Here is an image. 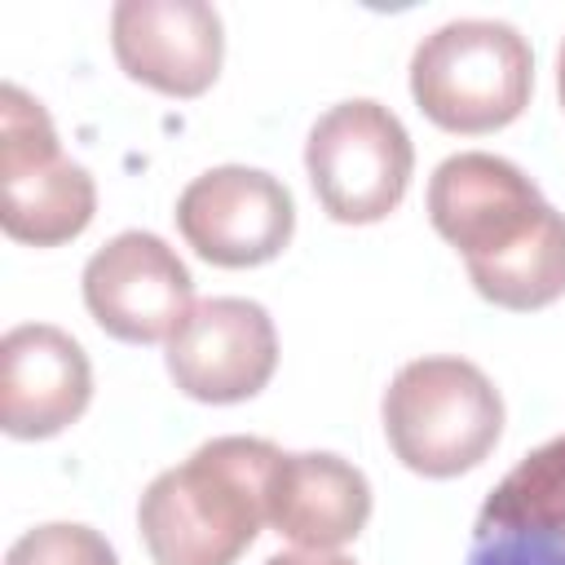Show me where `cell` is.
Masks as SVG:
<instances>
[{"label": "cell", "instance_id": "8fae6325", "mask_svg": "<svg viewBox=\"0 0 565 565\" xmlns=\"http://www.w3.org/2000/svg\"><path fill=\"white\" fill-rule=\"evenodd\" d=\"M93 397V366L75 335L22 322L0 340V428L18 441L57 437Z\"/></svg>", "mask_w": 565, "mask_h": 565}, {"label": "cell", "instance_id": "5bb4252c", "mask_svg": "<svg viewBox=\"0 0 565 565\" xmlns=\"http://www.w3.org/2000/svg\"><path fill=\"white\" fill-rule=\"evenodd\" d=\"M468 278L477 296H486L499 309H543L565 296V212H547L516 247H508L494 260L468 265Z\"/></svg>", "mask_w": 565, "mask_h": 565}, {"label": "cell", "instance_id": "ba28073f", "mask_svg": "<svg viewBox=\"0 0 565 565\" xmlns=\"http://www.w3.org/2000/svg\"><path fill=\"white\" fill-rule=\"evenodd\" d=\"M547 212L552 203L539 185L516 163L486 150L441 159L428 181V221L463 256V265L503 256Z\"/></svg>", "mask_w": 565, "mask_h": 565}, {"label": "cell", "instance_id": "277c9868", "mask_svg": "<svg viewBox=\"0 0 565 565\" xmlns=\"http://www.w3.org/2000/svg\"><path fill=\"white\" fill-rule=\"evenodd\" d=\"M97 185L57 150L49 110L18 84L0 88V225L13 243L62 247L88 230Z\"/></svg>", "mask_w": 565, "mask_h": 565}, {"label": "cell", "instance_id": "3957f363", "mask_svg": "<svg viewBox=\"0 0 565 565\" xmlns=\"http://www.w3.org/2000/svg\"><path fill=\"white\" fill-rule=\"evenodd\" d=\"M384 437L419 477H459L503 437V397L468 358H415L384 393Z\"/></svg>", "mask_w": 565, "mask_h": 565}, {"label": "cell", "instance_id": "52a82bcc", "mask_svg": "<svg viewBox=\"0 0 565 565\" xmlns=\"http://www.w3.org/2000/svg\"><path fill=\"white\" fill-rule=\"evenodd\" d=\"M84 305L106 335L124 344H159L190 318L194 278L159 234L124 230L88 256Z\"/></svg>", "mask_w": 565, "mask_h": 565}, {"label": "cell", "instance_id": "9c48e42d", "mask_svg": "<svg viewBox=\"0 0 565 565\" xmlns=\"http://www.w3.org/2000/svg\"><path fill=\"white\" fill-rule=\"evenodd\" d=\"M278 366L274 318L243 296H212L190 309V318L168 340L172 384L212 406L256 397Z\"/></svg>", "mask_w": 565, "mask_h": 565}, {"label": "cell", "instance_id": "7c38bea8", "mask_svg": "<svg viewBox=\"0 0 565 565\" xmlns=\"http://www.w3.org/2000/svg\"><path fill=\"white\" fill-rule=\"evenodd\" d=\"M463 565H565V437L530 450L490 490Z\"/></svg>", "mask_w": 565, "mask_h": 565}, {"label": "cell", "instance_id": "8992f818", "mask_svg": "<svg viewBox=\"0 0 565 565\" xmlns=\"http://www.w3.org/2000/svg\"><path fill=\"white\" fill-rule=\"evenodd\" d=\"M177 230L207 265L252 269L282 256L296 234V203L278 177L243 163H221L181 190Z\"/></svg>", "mask_w": 565, "mask_h": 565}, {"label": "cell", "instance_id": "4fadbf2b", "mask_svg": "<svg viewBox=\"0 0 565 565\" xmlns=\"http://www.w3.org/2000/svg\"><path fill=\"white\" fill-rule=\"evenodd\" d=\"M371 521V486L340 455H282L269 477V525L300 552H335Z\"/></svg>", "mask_w": 565, "mask_h": 565}, {"label": "cell", "instance_id": "6da1fadb", "mask_svg": "<svg viewBox=\"0 0 565 565\" xmlns=\"http://www.w3.org/2000/svg\"><path fill=\"white\" fill-rule=\"evenodd\" d=\"M282 450L265 437H212L159 472L137 530L154 565H234L269 521V477Z\"/></svg>", "mask_w": 565, "mask_h": 565}, {"label": "cell", "instance_id": "5b68a950", "mask_svg": "<svg viewBox=\"0 0 565 565\" xmlns=\"http://www.w3.org/2000/svg\"><path fill=\"white\" fill-rule=\"evenodd\" d=\"M305 168L331 221L371 225L384 221L406 199L415 172V146L388 106L371 97H353L318 115L305 141Z\"/></svg>", "mask_w": 565, "mask_h": 565}, {"label": "cell", "instance_id": "30bf717a", "mask_svg": "<svg viewBox=\"0 0 565 565\" xmlns=\"http://www.w3.org/2000/svg\"><path fill=\"white\" fill-rule=\"evenodd\" d=\"M110 44L137 84L168 97H199L221 75L225 26L203 0H119Z\"/></svg>", "mask_w": 565, "mask_h": 565}, {"label": "cell", "instance_id": "9a60e30c", "mask_svg": "<svg viewBox=\"0 0 565 565\" xmlns=\"http://www.w3.org/2000/svg\"><path fill=\"white\" fill-rule=\"evenodd\" d=\"M4 565H119V561H115V547L93 525L49 521V525L26 530L9 547Z\"/></svg>", "mask_w": 565, "mask_h": 565}, {"label": "cell", "instance_id": "e0dca14e", "mask_svg": "<svg viewBox=\"0 0 565 565\" xmlns=\"http://www.w3.org/2000/svg\"><path fill=\"white\" fill-rule=\"evenodd\" d=\"M556 93H561V106H565V44L556 53Z\"/></svg>", "mask_w": 565, "mask_h": 565}, {"label": "cell", "instance_id": "2e32d148", "mask_svg": "<svg viewBox=\"0 0 565 565\" xmlns=\"http://www.w3.org/2000/svg\"><path fill=\"white\" fill-rule=\"evenodd\" d=\"M265 565H353V561L349 556H335V552H278Z\"/></svg>", "mask_w": 565, "mask_h": 565}, {"label": "cell", "instance_id": "7a4b0ae2", "mask_svg": "<svg viewBox=\"0 0 565 565\" xmlns=\"http://www.w3.org/2000/svg\"><path fill=\"white\" fill-rule=\"evenodd\" d=\"M534 93L530 40L494 18H459L419 40L411 57V97L446 132L508 128Z\"/></svg>", "mask_w": 565, "mask_h": 565}]
</instances>
